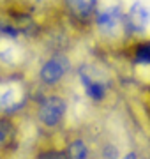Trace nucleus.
Masks as SVG:
<instances>
[{"instance_id": "f03ea898", "label": "nucleus", "mask_w": 150, "mask_h": 159, "mask_svg": "<svg viewBox=\"0 0 150 159\" xmlns=\"http://www.w3.org/2000/svg\"><path fill=\"white\" fill-rule=\"evenodd\" d=\"M127 23L134 32H145L150 27V6L143 0H136L127 11Z\"/></svg>"}, {"instance_id": "f8f14e48", "label": "nucleus", "mask_w": 150, "mask_h": 159, "mask_svg": "<svg viewBox=\"0 0 150 159\" xmlns=\"http://www.w3.org/2000/svg\"><path fill=\"white\" fill-rule=\"evenodd\" d=\"M46 159H67V156H64V154H50Z\"/></svg>"}, {"instance_id": "1a4fd4ad", "label": "nucleus", "mask_w": 150, "mask_h": 159, "mask_svg": "<svg viewBox=\"0 0 150 159\" xmlns=\"http://www.w3.org/2000/svg\"><path fill=\"white\" fill-rule=\"evenodd\" d=\"M81 80H83V85H85V89H87L88 96H92L94 99H101V97H103V85H101L99 81L92 80L85 73L81 74Z\"/></svg>"}, {"instance_id": "423d86ee", "label": "nucleus", "mask_w": 150, "mask_h": 159, "mask_svg": "<svg viewBox=\"0 0 150 159\" xmlns=\"http://www.w3.org/2000/svg\"><path fill=\"white\" fill-rule=\"evenodd\" d=\"M20 58V50L14 43L2 41L0 43V60L4 64H16Z\"/></svg>"}, {"instance_id": "ddd939ff", "label": "nucleus", "mask_w": 150, "mask_h": 159, "mask_svg": "<svg viewBox=\"0 0 150 159\" xmlns=\"http://www.w3.org/2000/svg\"><path fill=\"white\" fill-rule=\"evenodd\" d=\"M124 159H136V154H134V152H129Z\"/></svg>"}, {"instance_id": "39448f33", "label": "nucleus", "mask_w": 150, "mask_h": 159, "mask_svg": "<svg viewBox=\"0 0 150 159\" xmlns=\"http://www.w3.org/2000/svg\"><path fill=\"white\" fill-rule=\"evenodd\" d=\"M23 101V94L16 85H6L0 89V108L6 111L16 110Z\"/></svg>"}, {"instance_id": "9d476101", "label": "nucleus", "mask_w": 150, "mask_h": 159, "mask_svg": "<svg viewBox=\"0 0 150 159\" xmlns=\"http://www.w3.org/2000/svg\"><path fill=\"white\" fill-rule=\"evenodd\" d=\"M104 157H106V159H118V152H117V148L111 147V145H108V147L104 148Z\"/></svg>"}, {"instance_id": "7ed1b4c3", "label": "nucleus", "mask_w": 150, "mask_h": 159, "mask_svg": "<svg viewBox=\"0 0 150 159\" xmlns=\"http://www.w3.org/2000/svg\"><path fill=\"white\" fill-rule=\"evenodd\" d=\"M65 69H67V62L62 57H55L41 67V80L48 85H53L62 80V76L65 74Z\"/></svg>"}, {"instance_id": "0eeeda50", "label": "nucleus", "mask_w": 150, "mask_h": 159, "mask_svg": "<svg viewBox=\"0 0 150 159\" xmlns=\"http://www.w3.org/2000/svg\"><path fill=\"white\" fill-rule=\"evenodd\" d=\"M67 159H88V147L83 140H74L67 147Z\"/></svg>"}, {"instance_id": "6e6552de", "label": "nucleus", "mask_w": 150, "mask_h": 159, "mask_svg": "<svg viewBox=\"0 0 150 159\" xmlns=\"http://www.w3.org/2000/svg\"><path fill=\"white\" fill-rule=\"evenodd\" d=\"M95 4H97V0H69L71 9L80 16H88L95 9Z\"/></svg>"}, {"instance_id": "20e7f679", "label": "nucleus", "mask_w": 150, "mask_h": 159, "mask_svg": "<svg viewBox=\"0 0 150 159\" xmlns=\"http://www.w3.org/2000/svg\"><path fill=\"white\" fill-rule=\"evenodd\" d=\"M120 20H122V14L117 7H106L97 14L99 29L106 32V34H113L120 27Z\"/></svg>"}, {"instance_id": "f257e3e1", "label": "nucleus", "mask_w": 150, "mask_h": 159, "mask_svg": "<svg viewBox=\"0 0 150 159\" xmlns=\"http://www.w3.org/2000/svg\"><path fill=\"white\" fill-rule=\"evenodd\" d=\"M65 115V101L58 96H50L41 102L39 108V119L48 127H53L62 122Z\"/></svg>"}, {"instance_id": "9b49d317", "label": "nucleus", "mask_w": 150, "mask_h": 159, "mask_svg": "<svg viewBox=\"0 0 150 159\" xmlns=\"http://www.w3.org/2000/svg\"><path fill=\"white\" fill-rule=\"evenodd\" d=\"M7 140V127L4 124H0V145Z\"/></svg>"}]
</instances>
